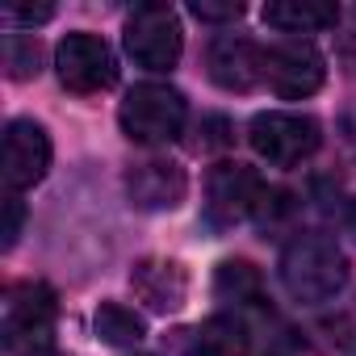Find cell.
I'll list each match as a JSON object with an SVG mask.
<instances>
[{
  "label": "cell",
  "mask_w": 356,
  "mask_h": 356,
  "mask_svg": "<svg viewBox=\"0 0 356 356\" xmlns=\"http://www.w3.org/2000/svg\"><path fill=\"white\" fill-rule=\"evenodd\" d=\"M92 327H97V335H101L105 343H113V348H134V343L147 335L143 314H134V310L122 306V302H101Z\"/></svg>",
  "instance_id": "obj_16"
},
{
  "label": "cell",
  "mask_w": 356,
  "mask_h": 356,
  "mask_svg": "<svg viewBox=\"0 0 356 356\" xmlns=\"http://www.w3.org/2000/svg\"><path fill=\"white\" fill-rule=\"evenodd\" d=\"M51 134L30 122V118H17L5 126V159H0V168H5V189L9 193H26L34 189L42 176L51 172Z\"/></svg>",
  "instance_id": "obj_9"
},
{
  "label": "cell",
  "mask_w": 356,
  "mask_h": 356,
  "mask_svg": "<svg viewBox=\"0 0 356 356\" xmlns=\"http://www.w3.org/2000/svg\"><path fill=\"white\" fill-rule=\"evenodd\" d=\"M118 122H122V134L138 147H163L172 138L185 134V122H189V101L181 88L172 84H134L122 105H118Z\"/></svg>",
  "instance_id": "obj_2"
},
{
  "label": "cell",
  "mask_w": 356,
  "mask_h": 356,
  "mask_svg": "<svg viewBox=\"0 0 356 356\" xmlns=\"http://www.w3.org/2000/svg\"><path fill=\"white\" fill-rule=\"evenodd\" d=\"M214 293L235 306H260L264 302V277L248 260H222L214 273Z\"/></svg>",
  "instance_id": "obj_14"
},
{
  "label": "cell",
  "mask_w": 356,
  "mask_h": 356,
  "mask_svg": "<svg viewBox=\"0 0 356 356\" xmlns=\"http://www.w3.org/2000/svg\"><path fill=\"white\" fill-rule=\"evenodd\" d=\"M348 227H352V235H356V206L348 210Z\"/></svg>",
  "instance_id": "obj_22"
},
{
  "label": "cell",
  "mask_w": 356,
  "mask_h": 356,
  "mask_svg": "<svg viewBox=\"0 0 356 356\" xmlns=\"http://www.w3.org/2000/svg\"><path fill=\"white\" fill-rule=\"evenodd\" d=\"M189 13H193L197 22H239V17H243V5H239V0H227V5L197 0V5H189Z\"/></svg>",
  "instance_id": "obj_20"
},
{
  "label": "cell",
  "mask_w": 356,
  "mask_h": 356,
  "mask_svg": "<svg viewBox=\"0 0 356 356\" xmlns=\"http://www.w3.org/2000/svg\"><path fill=\"white\" fill-rule=\"evenodd\" d=\"M252 335L235 314H214L197 327V356H248Z\"/></svg>",
  "instance_id": "obj_15"
},
{
  "label": "cell",
  "mask_w": 356,
  "mask_h": 356,
  "mask_svg": "<svg viewBox=\"0 0 356 356\" xmlns=\"http://www.w3.org/2000/svg\"><path fill=\"white\" fill-rule=\"evenodd\" d=\"M264 22L281 34H318L339 22V9L327 0H268Z\"/></svg>",
  "instance_id": "obj_13"
},
{
  "label": "cell",
  "mask_w": 356,
  "mask_h": 356,
  "mask_svg": "<svg viewBox=\"0 0 356 356\" xmlns=\"http://www.w3.org/2000/svg\"><path fill=\"white\" fill-rule=\"evenodd\" d=\"M248 138L256 147L260 159H268L273 168H293L302 159H310L323 143V130L314 118L306 113H285V109H268L256 113L248 126Z\"/></svg>",
  "instance_id": "obj_6"
},
{
  "label": "cell",
  "mask_w": 356,
  "mask_h": 356,
  "mask_svg": "<svg viewBox=\"0 0 356 356\" xmlns=\"http://www.w3.org/2000/svg\"><path fill=\"white\" fill-rule=\"evenodd\" d=\"M59 298L47 281H17L5 293V348L13 356H51Z\"/></svg>",
  "instance_id": "obj_3"
},
{
  "label": "cell",
  "mask_w": 356,
  "mask_h": 356,
  "mask_svg": "<svg viewBox=\"0 0 356 356\" xmlns=\"http://www.w3.org/2000/svg\"><path fill=\"white\" fill-rule=\"evenodd\" d=\"M268 197L264 176L248 163H214L206 176V227L210 231H235L248 218H260Z\"/></svg>",
  "instance_id": "obj_4"
},
{
  "label": "cell",
  "mask_w": 356,
  "mask_h": 356,
  "mask_svg": "<svg viewBox=\"0 0 356 356\" xmlns=\"http://www.w3.org/2000/svg\"><path fill=\"white\" fill-rule=\"evenodd\" d=\"M327 80V59L318 55L314 42L302 38H285L264 47V84L285 97V101H302L310 92H318Z\"/></svg>",
  "instance_id": "obj_8"
},
{
  "label": "cell",
  "mask_w": 356,
  "mask_h": 356,
  "mask_svg": "<svg viewBox=\"0 0 356 356\" xmlns=\"http://www.w3.org/2000/svg\"><path fill=\"white\" fill-rule=\"evenodd\" d=\"M126 193L138 210H176L189 193V176L172 159H143L126 172Z\"/></svg>",
  "instance_id": "obj_11"
},
{
  "label": "cell",
  "mask_w": 356,
  "mask_h": 356,
  "mask_svg": "<svg viewBox=\"0 0 356 356\" xmlns=\"http://www.w3.org/2000/svg\"><path fill=\"white\" fill-rule=\"evenodd\" d=\"M22 222H26V206H22V197H17V193H9V197H5V252L17 243Z\"/></svg>",
  "instance_id": "obj_21"
},
{
  "label": "cell",
  "mask_w": 356,
  "mask_h": 356,
  "mask_svg": "<svg viewBox=\"0 0 356 356\" xmlns=\"http://www.w3.org/2000/svg\"><path fill=\"white\" fill-rule=\"evenodd\" d=\"M206 72L227 92H252L264 84V47L243 34H218L206 47Z\"/></svg>",
  "instance_id": "obj_10"
},
{
  "label": "cell",
  "mask_w": 356,
  "mask_h": 356,
  "mask_svg": "<svg viewBox=\"0 0 356 356\" xmlns=\"http://www.w3.org/2000/svg\"><path fill=\"white\" fill-rule=\"evenodd\" d=\"M130 285L159 314L181 310L185 293H189V277H185V268L176 264V260H138L134 273H130Z\"/></svg>",
  "instance_id": "obj_12"
},
{
  "label": "cell",
  "mask_w": 356,
  "mask_h": 356,
  "mask_svg": "<svg viewBox=\"0 0 356 356\" xmlns=\"http://www.w3.org/2000/svg\"><path fill=\"white\" fill-rule=\"evenodd\" d=\"M122 42H126V55L138 67H147V72H172L176 63H181V51H185L181 17H176L168 5H138L126 17Z\"/></svg>",
  "instance_id": "obj_5"
},
{
  "label": "cell",
  "mask_w": 356,
  "mask_h": 356,
  "mask_svg": "<svg viewBox=\"0 0 356 356\" xmlns=\"http://www.w3.org/2000/svg\"><path fill=\"white\" fill-rule=\"evenodd\" d=\"M197 134H202V138H193V151H222V147H231V138H235L231 122H227V118H218V113L202 118Z\"/></svg>",
  "instance_id": "obj_19"
},
{
  "label": "cell",
  "mask_w": 356,
  "mask_h": 356,
  "mask_svg": "<svg viewBox=\"0 0 356 356\" xmlns=\"http://www.w3.org/2000/svg\"><path fill=\"white\" fill-rule=\"evenodd\" d=\"M281 285L302 306H323L348 285V256L323 231H298L281 252Z\"/></svg>",
  "instance_id": "obj_1"
},
{
  "label": "cell",
  "mask_w": 356,
  "mask_h": 356,
  "mask_svg": "<svg viewBox=\"0 0 356 356\" xmlns=\"http://www.w3.org/2000/svg\"><path fill=\"white\" fill-rule=\"evenodd\" d=\"M55 67H59L63 88H72L80 97H92V92H105L118 84V59H113L109 42L88 30H72L55 47Z\"/></svg>",
  "instance_id": "obj_7"
},
{
  "label": "cell",
  "mask_w": 356,
  "mask_h": 356,
  "mask_svg": "<svg viewBox=\"0 0 356 356\" xmlns=\"http://www.w3.org/2000/svg\"><path fill=\"white\" fill-rule=\"evenodd\" d=\"M55 17V5H17V0H5L0 5V22H5L9 30H34L42 22Z\"/></svg>",
  "instance_id": "obj_18"
},
{
  "label": "cell",
  "mask_w": 356,
  "mask_h": 356,
  "mask_svg": "<svg viewBox=\"0 0 356 356\" xmlns=\"http://www.w3.org/2000/svg\"><path fill=\"white\" fill-rule=\"evenodd\" d=\"M5 63H9V76L13 80L38 76V42L26 38V34H9L5 38Z\"/></svg>",
  "instance_id": "obj_17"
}]
</instances>
